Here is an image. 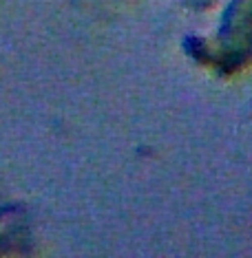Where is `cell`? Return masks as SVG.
I'll return each mask as SVG.
<instances>
[{
  "label": "cell",
  "instance_id": "1",
  "mask_svg": "<svg viewBox=\"0 0 252 258\" xmlns=\"http://www.w3.org/2000/svg\"><path fill=\"white\" fill-rule=\"evenodd\" d=\"M221 40L228 46L234 40L239 42L234 46V53L230 57V67L232 60H243L248 55V42L252 51V0H232L228 7L224 22H221Z\"/></svg>",
  "mask_w": 252,
  "mask_h": 258
}]
</instances>
